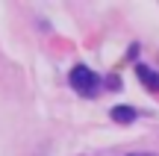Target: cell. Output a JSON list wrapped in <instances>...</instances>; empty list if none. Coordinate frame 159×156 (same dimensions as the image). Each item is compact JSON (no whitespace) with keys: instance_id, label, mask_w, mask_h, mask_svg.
Segmentation results:
<instances>
[{"instance_id":"cell-1","label":"cell","mask_w":159,"mask_h":156,"mask_svg":"<svg viewBox=\"0 0 159 156\" xmlns=\"http://www.w3.org/2000/svg\"><path fill=\"white\" fill-rule=\"evenodd\" d=\"M68 82H71V88H74L77 94H83V97H97V91H100V86H103V80L89 68V65H74L71 74H68Z\"/></svg>"},{"instance_id":"cell-2","label":"cell","mask_w":159,"mask_h":156,"mask_svg":"<svg viewBox=\"0 0 159 156\" xmlns=\"http://www.w3.org/2000/svg\"><path fill=\"white\" fill-rule=\"evenodd\" d=\"M136 77L144 82V88H150V91H159V74L150 65H136Z\"/></svg>"},{"instance_id":"cell-3","label":"cell","mask_w":159,"mask_h":156,"mask_svg":"<svg viewBox=\"0 0 159 156\" xmlns=\"http://www.w3.org/2000/svg\"><path fill=\"white\" fill-rule=\"evenodd\" d=\"M109 115H112L118 124H133V121L139 118V112L133 109V106H112V112H109Z\"/></svg>"},{"instance_id":"cell-4","label":"cell","mask_w":159,"mask_h":156,"mask_svg":"<svg viewBox=\"0 0 159 156\" xmlns=\"http://www.w3.org/2000/svg\"><path fill=\"white\" fill-rule=\"evenodd\" d=\"M133 156H153V153H133Z\"/></svg>"}]
</instances>
